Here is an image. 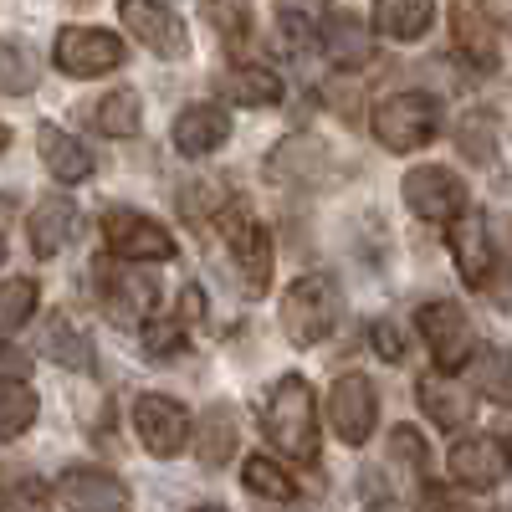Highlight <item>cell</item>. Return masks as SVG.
Wrapping results in <instances>:
<instances>
[{"label":"cell","mask_w":512,"mask_h":512,"mask_svg":"<svg viewBox=\"0 0 512 512\" xmlns=\"http://www.w3.org/2000/svg\"><path fill=\"white\" fill-rule=\"evenodd\" d=\"M36 390L26 379H0V441H16L31 431V420H36Z\"/></svg>","instance_id":"28"},{"label":"cell","mask_w":512,"mask_h":512,"mask_svg":"<svg viewBox=\"0 0 512 512\" xmlns=\"http://www.w3.org/2000/svg\"><path fill=\"white\" fill-rule=\"evenodd\" d=\"M93 123H98V134L108 139H134L139 128H144V108H139V93L134 88H113L93 103Z\"/></svg>","instance_id":"24"},{"label":"cell","mask_w":512,"mask_h":512,"mask_svg":"<svg viewBox=\"0 0 512 512\" xmlns=\"http://www.w3.org/2000/svg\"><path fill=\"white\" fill-rule=\"evenodd\" d=\"M226 139H231V113L221 103H190V108H180V118H175V149L185 159L216 154Z\"/></svg>","instance_id":"18"},{"label":"cell","mask_w":512,"mask_h":512,"mask_svg":"<svg viewBox=\"0 0 512 512\" xmlns=\"http://www.w3.org/2000/svg\"><path fill=\"white\" fill-rule=\"evenodd\" d=\"M205 21L216 26V36L231 41V47L251 36V6L246 0H205Z\"/></svg>","instance_id":"34"},{"label":"cell","mask_w":512,"mask_h":512,"mask_svg":"<svg viewBox=\"0 0 512 512\" xmlns=\"http://www.w3.org/2000/svg\"><path fill=\"white\" fill-rule=\"evenodd\" d=\"M507 466H512V451H507V441H497V436H466V441H456L451 456H446L451 482L466 487V492H492V487H502Z\"/></svg>","instance_id":"12"},{"label":"cell","mask_w":512,"mask_h":512,"mask_svg":"<svg viewBox=\"0 0 512 512\" xmlns=\"http://www.w3.org/2000/svg\"><path fill=\"white\" fill-rule=\"evenodd\" d=\"M318 36H323V52L344 67V72H359V67L369 62V52H374V26H364L354 11H338V6L323 11Z\"/></svg>","instance_id":"17"},{"label":"cell","mask_w":512,"mask_h":512,"mask_svg":"<svg viewBox=\"0 0 512 512\" xmlns=\"http://www.w3.org/2000/svg\"><path fill=\"white\" fill-rule=\"evenodd\" d=\"M36 303H41V287H36L31 277H11V282H0V333L26 328V323H31V313H36Z\"/></svg>","instance_id":"32"},{"label":"cell","mask_w":512,"mask_h":512,"mask_svg":"<svg viewBox=\"0 0 512 512\" xmlns=\"http://www.w3.org/2000/svg\"><path fill=\"white\" fill-rule=\"evenodd\" d=\"M282 333L292 338L297 349H313L323 344V338L333 333L338 323V287L323 277V272H308V277H297L287 292H282Z\"/></svg>","instance_id":"2"},{"label":"cell","mask_w":512,"mask_h":512,"mask_svg":"<svg viewBox=\"0 0 512 512\" xmlns=\"http://www.w3.org/2000/svg\"><path fill=\"white\" fill-rule=\"evenodd\" d=\"M400 190H405V205L415 210L420 221H431V226H451L466 210V185H461V175H451L446 164H415Z\"/></svg>","instance_id":"6"},{"label":"cell","mask_w":512,"mask_h":512,"mask_svg":"<svg viewBox=\"0 0 512 512\" xmlns=\"http://www.w3.org/2000/svg\"><path fill=\"white\" fill-rule=\"evenodd\" d=\"M57 67L77 82H88V77H103L113 67H123V41L103 26H62L57 36V47H52Z\"/></svg>","instance_id":"8"},{"label":"cell","mask_w":512,"mask_h":512,"mask_svg":"<svg viewBox=\"0 0 512 512\" xmlns=\"http://www.w3.org/2000/svg\"><path fill=\"white\" fill-rule=\"evenodd\" d=\"M436 21V0H374L369 26L384 41H420Z\"/></svg>","instance_id":"23"},{"label":"cell","mask_w":512,"mask_h":512,"mask_svg":"<svg viewBox=\"0 0 512 512\" xmlns=\"http://www.w3.org/2000/svg\"><path fill=\"white\" fill-rule=\"evenodd\" d=\"M318 164H323V144H313V139H287V144L272 149L267 175H277V180H313Z\"/></svg>","instance_id":"30"},{"label":"cell","mask_w":512,"mask_h":512,"mask_svg":"<svg viewBox=\"0 0 512 512\" xmlns=\"http://www.w3.org/2000/svg\"><path fill=\"white\" fill-rule=\"evenodd\" d=\"M451 256H456V272H461V282L466 287H487L492 282V272H497V246H492V231H487V221L482 216H461L451 221Z\"/></svg>","instance_id":"14"},{"label":"cell","mask_w":512,"mask_h":512,"mask_svg":"<svg viewBox=\"0 0 512 512\" xmlns=\"http://www.w3.org/2000/svg\"><path fill=\"white\" fill-rule=\"evenodd\" d=\"M226 88L236 98V108H272L282 98V77L272 67H256V62H241L226 72Z\"/></svg>","instance_id":"25"},{"label":"cell","mask_w":512,"mask_h":512,"mask_svg":"<svg viewBox=\"0 0 512 512\" xmlns=\"http://www.w3.org/2000/svg\"><path fill=\"white\" fill-rule=\"evenodd\" d=\"M472 384L477 395H487L492 405H507L512 410V349H477L472 354Z\"/></svg>","instance_id":"26"},{"label":"cell","mask_w":512,"mask_h":512,"mask_svg":"<svg viewBox=\"0 0 512 512\" xmlns=\"http://www.w3.org/2000/svg\"><path fill=\"white\" fill-rule=\"evenodd\" d=\"M118 21L154 57H164V62H185L190 57V26H185V16L169 6V0H118Z\"/></svg>","instance_id":"4"},{"label":"cell","mask_w":512,"mask_h":512,"mask_svg":"<svg viewBox=\"0 0 512 512\" xmlns=\"http://www.w3.org/2000/svg\"><path fill=\"white\" fill-rule=\"evenodd\" d=\"M6 149H11V128H6V123H0V154H6Z\"/></svg>","instance_id":"43"},{"label":"cell","mask_w":512,"mask_h":512,"mask_svg":"<svg viewBox=\"0 0 512 512\" xmlns=\"http://www.w3.org/2000/svg\"><path fill=\"white\" fill-rule=\"evenodd\" d=\"M175 318H180L185 328L205 318V292H200L195 282H185V287H180V313H175Z\"/></svg>","instance_id":"41"},{"label":"cell","mask_w":512,"mask_h":512,"mask_svg":"<svg viewBox=\"0 0 512 512\" xmlns=\"http://www.w3.org/2000/svg\"><path fill=\"white\" fill-rule=\"evenodd\" d=\"M415 328L425 338V349L436 354L441 369H461V364H472L477 354V338H472V318H466L456 303H425L415 313Z\"/></svg>","instance_id":"11"},{"label":"cell","mask_w":512,"mask_h":512,"mask_svg":"<svg viewBox=\"0 0 512 512\" xmlns=\"http://www.w3.org/2000/svg\"><path fill=\"white\" fill-rule=\"evenodd\" d=\"M134 431H139V446L149 456L169 461L190 446V410L169 395H139L134 400Z\"/></svg>","instance_id":"9"},{"label":"cell","mask_w":512,"mask_h":512,"mask_svg":"<svg viewBox=\"0 0 512 512\" xmlns=\"http://www.w3.org/2000/svg\"><path fill=\"white\" fill-rule=\"evenodd\" d=\"M354 88H359V77H354V72L328 77V82H323V98L333 103V113H338V118H354Z\"/></svg>","instance_id":"39"},{"label":"cell","mask_w":512,"mask_h":512,"mask_svg":"<svg viewBox=\"0 0 512 512\" xmlns=\"http://www.w3.org/2000/svg\"><path fill=\"white\" fill-rule=\"evenodd\" d=\"M0 379H31V354H21L6 338H0Z\"/></svg>","instance_id":"40"},{"label":"cell","mask_w":512,"mask_h":512,"mask_svg":"<svg viewBox=\"0 0 512 512\" xmlns=\"http://www.w3.org/2000/svg\"><path fill=\"white\" fill-rule=\"evenodd\" d=\"M36 88V57L21 41L0 36V98H26Z\"/></svg>","instance_id":"31"},{"label":"cell","mask_w":512,"mask_h":512,"mask_svg":"<svg viewBox=\"0 0 512 512\" xmlns=\"http://www.w3.org/2000/svg\"><path fill=\"white\" fill-rule=\"evenodd\" d=\"M139 338H144L149 359H175V354L185 349V323H180V318H159V313H149L144 328H139Z\"/></svg>","instance_id":"35"},{"label":"cell","mask_w":512,"mask_h":512,"mask_svg":"<svg viewBox=\"0 0 512 512\" xmlns=\"http://www.w3.org/2000/svg\"><path fill=\"white\" fill-rule=\"evenodd\" d=\"M277 26H282V41H287L292 52H303V47H318V41H323V36H318V21H308L303 11H292V6H287V11L277 16Z\"/></svg>","instance_id":"37"},{"label":"cell","mask_w":512,"mask_h":512,"mask_svg":"<svg viewBox=\"0 0 512 512\" xmlns=\"http://www.w3.org/2000/svg\"><path fill=\"white\" fill-rule=\"evenodd\" d=\"M57 502L88 507V512H113V507H128V487L113 472H103V466H67L57 482Z\"/></svg>","instance_id":"16"},{"label":"cell","mask_w":512,"mask_h":512,"mask_svg":"<svg viewBox=\"0 0 512 512\" xmlns=\"http://www.w3.org/2000/svg\"><path fill=\"white\" fill-rule=\"evenodd\" d=\"M41 354H52L62 369H77V374L93 369V344H88L82 328H72V318H52L47 323V333H41Z\"/></svg>","instance_id":"27"},{"label":"cell","mask_w":512,"mask_h":512,"mask_svg":"<svg viewBox=\"0 0 512 512\" xmlns=\"http://www.w3.org/2000/svg\"><path fill=\"white\" fill-rule=\"evenodd\" d=\"M67 6H72V11H88V6H98V0H67Z\"/></svg>","instance_id":"44"},{"label":"cell","mask_w":512,"mask_h":512,"mask_svg":"<svg viewBox=\"0 0 512 512\" xmlns=\"http://www.w3.org/2000/svg\"><path fill=\"white\" fill-rule=\"evenodd\" d=\"M328 420H333V436L364 446L379 425V395L364 374H338L333 390H328Z\"/></svg>","instance_id":"10"},{"label":"cell","mask_w":512,"mask_h":512,"mask_svg":"<svg viewBox=\"0 0 512 512\" xmlns=\"http://www.w3.org/2000/svg\"><path fill=\"white\" fill-rule=\"evenodd\" d=\"M390 456L405 461L410 472H425V461H431V456H425V441H420L415 425H395V431H390Z\"/></svg>","instance_id":"36"},{"label":"cell","mask_w":512,"mask_h":512,"mask_svg":"<svg viewBox=\"0 0 512 512\" xmlns=\"http://www.w3.org/2000/svg\"><path fill=\"white\" fill-rule=\"evenodd\" d=\"M103 241L118 262H175V236L134 205L103 210Z\"/></svg>","instance_id":"5"},{"label":"cell","mask_w":512,"mask_h":512,"mask_svg":"<svg viewBox=\"0 0 512 512\" xmlns=\"http://www.w3.org/2000/svg\"><path fill=\"white\" fill-rule=\"evenodd\" d=\"M226 241H231V262L241 272V292L267 297V287H272V231L262 221H251L246 210L226 205Z\"/></svg>","instance_id":"7"},{"label":"cell","mask_w":512,"mask_h":512,"mask_svg":"<svg viewBox=\"0 0 512 512\" xmlns=\"http://www.w3.org/2000/svg\"><path fill=\"white\" fill-rule=\"evenodd\" d=\"M98 282H103L108 318H118V323H144L154 313V303H159V287L144 272H108V267H98Z\"/></svg>","instance_id":"21"},{"label":"cell","mask_w":512,"mask_h":512,"mask_svg":"<svg viewBox=\"0 0 512 512\" xmlns=\"http://www.w3.org/2000/svg\"><path fill=\"white\" fill-rule=\"evenodd\" d=\"M0 262H6V241H0Z\"/></svg>","instance_id":"45"},{"label":"cell","mask_w":512,"mask_h":512,"mask_svg":"<svg viewBox=\"0 0 512 512\" xmlns=\"http://www.w3.org/2000/svg\"><path fill=\"white\" fill-rule=\"evenodd\" d=\"M267 441L287 456V461H318V400L313 384L303 374H282L267 390Z\"/></svg>","instance_id":"1"},{"label":"cell","mask_w":512,"mask_h":512,"mask_svg":"<svg viewBox=\"0 0 512 512\" xmlns=\"http://www.w3.org/2000/svg\"><path fill=\"white\" fill-rule=\"evenodd\" d=\"M11 216H16V195H0V231L11 226Z\"/></svg>","instance_id":"42"},{"label":"cell","mask_w":512,"mask_h":512,"mask_svg":"<svg viewBox=\"0 0 512 512\" xmlns=\"http://www.w3.org/2000/svg\"><path fill=\"white\" fill-rule=\"evenodd\" d=\"M369 344H374V354H379V359H390V364H400V359H405V333H400L390 318H379V323L369 328Z\"/></svg>","instance_id":"38"},{"label":"cell","mask_w":512,"mask_h":512,"mask_svg":"<svg viewBox=\"0 0 512 512\" xmlns=\"http://www.w3.org/2000/svg\"><path fill=\"white\" fill-rule=\"evenodd\" d=\"M451 41L477 72L497 67V16L487 0H451Z\"/></svg>","instance_id":"13"},{"label":"cell","mask_w":512,"mask_h":512,"mask_svg":"<svg viewBox=\"0 0 512 512\" xmlns=\"http://www.w3.org/2000/svg\"><path fill=\"white\" fill-rule=\"evenodd\" d=\"M190 441H195V456L205 466H226L236 456V441H241V420H236V405L216 400V405H205L190 425Z\"/></svg>","instance_id":"20"},{"label":"cell","mask_w":512,"mask_h":512,"mask_svg":"<svg viewBox=\"0 0 512 512\" xmlns=\"http://www.w3.org/2000/svg\"><path fill=\"white\" fill-rule=\"evenodd\" d=\"M374 128V139L390 149V154H410V149H425L436 139V128H441V103L431 93H395V98H384L369 118Z\"/></svg>","instance_id":"3"},{"label":"cell","mask_w":512,"mask_h":512,"mask_svg":"<svg viewBox=\"0 0 512 512\" xmlns=\"http://www.w3.org/2000/svg\"><path fill=\"white\" fill-rule=\"evenodd\" d=\"M241 482H246V492L267 497V502H297V497H303V492H297V482H292V472H287V466H277L272 456H246Z\"/></svg>","instance_id":"29"},{"label":"cell","mask_w":512,"mask_h":512,"mask_svg":"<svg viewBox=\"0 0 512 512\" xmlns=\"http://www.w3.org/2000/svg\"><path fill=\"white\" fill-rule=\"evenodd\" d=\"M72 236H77V205L67 200V195H41L36 205H31V221H26V241H31V256H57L62 246H72Z\"/></svg>","instance_id":"15"},{"label":"cell","mask_w":512,"mask_h":512,"mask_svg":"<svg viewBox=\"0 0 512 512\" xmlns=\"http://www.w3.org/2000/svg\"><path fill=\"white\" fill-rule=\"evenodd\" d=\"M456 144H461V154L472 159V164H487L497 154V118L482 113V108H472V113L456 123Z\"/></svg>","instance_id":"33"},{"label":"cell","mask_w":512,"mask_h":512,"mask_svg":"<svg viewBox=\"0 0 512 512\" xmlns=\"http://www.w3.org/2000/svg\"><path fill=\"white\" fill-rule=\"evenodd\" d=\"M415 400H420V410L431 415L441 431H461L466 420H472V410H477V400H472V390L466 384H456L451 379V369H436V374H425L420 384H415Z\"/></svg>","instance_id":"19"},{"label":"cell","mask_w":512,"mask_h":512,"mask_svg":"<svg viewBox=\"0 0 512 512\" xmlns=\"http://www.w3.org/2000/svg\"><path fill=\"white\" fill-rule=\"evenodd\" d=\"M36 154H41V164H47V175L57 185H82V180L93 175V154L82 149L67 128H57V123H41L36 128Z\"/></svg>","instance_id":"22"}]
</instances>
